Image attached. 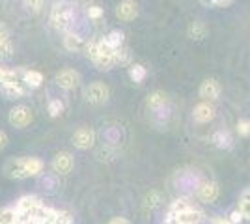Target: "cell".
I'll return each mask as SVG.
<instances>
[{
  "mask_svg": "<svg viewBox=\"0 0 250 224\" xmlns=\"http://www.w3.org/2000/svg\"><path fill=\"white\" fill-rule=\"evenodd\" d=\"M73 21V6L69 2H56L51 10V24L58 32H65Z\"/></svg>",
  "mask_w": 250,
  "mask_h": 224,
  "instance_id": "1",
  "label": "cell"
},
{
  "mask_svg": "<svg viewBox=\"0 0 250 224\" xmlns=\"http://www.w3.org/2000/svg\"><path fill=\"white\" fill-rule=\"evenodd\" d=\"M84 97L90 105H104L110 97V88L101 81H95L84 88Z\"/></svg>",
  "mask_w": 250,
  "mask_h": 224,
  "instance_id": "2",
  "label": "cell"
},
{
  "mask_svg": "<svg viewBox=\"0 0 250 224\" xmlns=\"http://www.w3.org/2000/svg\"><path fill=\"white\" fill-rule=\"evenodd\" d=\"M32 120H34V112H32V108L26 107V105H17V107H13L10 110V114H8V122H10L15 129H24L26 125H30Z\"/></svg>",
  "mask_w": 250,
  "mask_h": 224,
  "instance_id": "3",
  "label": "cell"
},
{
  "mask_svg": "<svg viewBox=\"0 0 250 224\" xmlns=\"http://www.w3.org/2000/svg\"><path fill=\"white\" fill-rule=\"evenodd\" d=\"M71 142H73V146L77 149H86L94 148L95 144V131L90 127H79L77 131L73 133V137H71Z\"/></svg>",
  "mask_w": 250,
  "mask_h": 224,
  "instance_id": "4",
  "label": "cell"
},
{
  "mask_svg": "<svg viewBox=\"0 0 250 224\" xmlns=\"http://www.w3.org/2000/svg\"><path fill=\"white\" fill-rule=\"evenodd\" d=\"M73 164H75V159L69 151H58L51 163L52 170L56 172L58 176H67L69 172L73 170Z\"/></svg>",
  "mask_w": 250,
  "mask_h": 224,
  "instance_id": "5",
  "label": "cell"
},
{
  "mask_svg": "<svg viewBox=\"0 0 250 224\" xmlns=\"http://www.w3.org/2000/svg\"><path fill=\"white\" fill-rule=\"evenodd\" d=\"M54 81H56V84L60 86L62 90H75L77 86L81 84L83 77H81L79 71H75V69H62V71L56 73Z\"/></svg>",
  "mask_w": 250,
  "mask_h": 224,
  "instance_id": "6",
  "label": "cell"
},
{
  "mask_svg": "<svg viewBox=\"0 0 250 224\" xmlns=\"http://www.w3.org/2000/svg\"><path fill=\"white\" fill-rule=\"evenodd\" d=\"M4 174L10 180H26V168H24V157H17V159L6 161L4 164Z\"/></svg>",
  "mask_w": 250,
  "mask_h": 224,
  "instance_id": "7",
  "label": "cell"
},
{
  "mask_svg": "<svg viewBox=\"0 0 250 224\" xmlns=\"http://www.w3.org/2000/svg\"><path fill=\"white\" fill-rule=\"evenodd\" d=\"M116 17L120 21H135L138 17V4L135 0H122L118 6H116Z\"/></svg>",
  "mask_w": 250,
  "mask_h": 224,
  "instance_id": "8",
  "label": "cell"
},
{
  "mask_svg": "<svg viewBox=\"0 0 250 224\" xmlns=\"http://www.w3.org/2000/svg\"><path fill=\"white\" fill-rule=\"evenodd\" d=\"M217 116V108L213 107L209 101H202L198 103L194 110H192V118H194V122H198V123H208L211 122L213 118Z\"/></svg>",
  "mask_w": 250,
  "mask_h": 224,
  "instance_id": "9",
  "label": "cell"
},
{
  "mask_svg": "<svg viewBox=\"0 0 250 224\" xmlns=\"http://www.w3.org/2000/svg\"><path fill=\"white\" fill-rule=\"evenodd\" d=\"M220 194L219 183L215 182H202L198 187V198L204 204H213Z\"/></svg>",
  "mask_w": 250,
  "mask_h": 224,
  "instance_id": "10",
  "label": "cell"
},
{
  "mask_svg": "<svg viewBox=\"0 0 250 224\" xmlns=\"http://www.w3.org/2000/svg\"><path fill=\"white\" fill-rule=\"evenodd\" d=\"M198 94L202 99L206 101H217L220 96V84L217 79H206L202 84H200Z\"/></svg>",
  "mask_w": 250,
  "mask_h": 224,
  "instance_id": "11",
  "label": "cell"
},
{
  "mask_svg": "<svg viewBox=\"0 0 250 224\" xmlns=\"http://www.w3.org/2000/svg\"><path fill=\"white\" fill-rule=\"evenodd\" d=\"M42 198L40 196H36V194H24V196H21L17 202H15V209H17V213L22 215V213H28V211H32V209H36L38 205H42Z\"/></svg>",
  "mask_w": 250,
  "mask_h": 224,
  "instance_id": "12",
  "label": "cell"
},
{
  "mask_svg": "<svg viewBox=\"0 0 250 224\" xmlns=\"http://www.w3.org/2000/svg\"><path fill=\"white\" fill-rule=\"evenodd\" d=\"M176 217L181 224H204V221H206V213L198 207H190V209L176 215Z\"/></svg>",
  "mask_w": 250,
  "mask_h": 224,
  "instance_id": "13",
  "label": "cell"
},
{
  "mask_svg": "<svg viewBox=\"0 0 250 224\" xmlns=\"http://www.w3.org/2000/svg\"><path fill=\"white\" fill-rule=\"evenodd\" d=\"M21 79L22 82L26 84V88H30V90H36V88H40L43 84V75L40 71H36V69H22Z\"/></svg>",
  "mask_w": 250,
  "mask_h": 224,
  "instance_id": "14",
  "label": "cell"
},
{
  "mask_svg": "<svg viewBox=\"0 0 250 224\" xmlns=\"http://www.w3.org/2000/svg\"><path fill=\"white\" fill-rule=\"evenodd\" d=\"M22 69H8V67H2L0 65V88L11 84H19V77H21Z\"/></svg>",
  "mask_w": 250,
  "mask_h": 224,
  "instance_id": "15",
  "label": "cell"
},
{
  "mask_svg": "<svg viewBox=\"0 0 250 224\" xmlns=\"http://www.w3.org/2000/svg\"><path fill=\"white\" fill-rule=\"evenodd\" d=\"M84 45H86V41H84L79 34L65 32V36H63V47H65L69 53H79V51H84Z\"/></svg>",
  "mask_w": 250,
  "mask_h": 224,
  "instance_id": "16",
  "label": "cell"
},
{
  "mask_svg": "<svg viewBox=\"0 0 250 224\" xmlns=\"http://www.w3.org/2000/svg\"><path fill=\"white\" fill-rule=\"evenodd\" d=\"M24 168H26L28 178H38V176H42L45 164L40 157H24Z\"/></svg>",
  "mask_w": 250,
  "mask_h": 224,
  "instance_id": "17",
  "label": "cell"
},
{
  "mask_svg": "<svg viewBox=\"0 0 250 224\" xmlns=\"http://www.w3.org/2000/svg\"><path fill=\"white\" fill-rule=\"evenodd\" d=\"M187 34H188V38H190V40L200 41V40H204V38L208 36V26H206V22L194 21V22H190Z\"/></svg>",
  "mask_w": 250,
  "mask_h": 224,
  "instance_id": "18",
  "label": "cell"
},
{
  "mask_svg": "<svg viewBox=\"0 0 250 224\" xmlns=\"http://www.w3.org/2000/svg\"><path fill=\"white\" fill-rule=\"evenodd\" d=\"M146 103L149 108H161L168 103V96L163 90H155V92H151V94L147 96Z\"/></svg>",
  "mask_w": 250,
  "mask_h": 224,
  "instance_id": "19",
  "label": "cell"
},
{
  "mask_svg": "<svg viewBox=\"0 0 250 224\" xmlns=\"http://www.w3.org/2000/svg\"><path fill=\"white\" fill-rule=\"evenodd\" d=\"M2 94L6 96V99H21V97L26 96V88L19 82V84H11V86H4L0 88Z\"/></svg>",
  "mask_w": 250,
  "mask_h": 224,
  "instance_id": "20",
  "label": "cell"
},
{
  "mask_svg": "<svg viewBox=\"0 0 250 224\" xmlns=\"http://www.w3.org/2000/svg\"><path fill=\"white\" fill-rule=\"evenodd\" d=\"M190 207H194L192 202L188 200V198H176L174 202L170 204V207H168V215H179L183 213V211H187Z\"/></svg>",
  "mask_w": 250,
  "mask_h": 224,
  "instance_id": "21",
  "label": "cell"
},
{
  "mask_svg": "<svg viewBox=\"0 0 250 224\" xmlns=\"http://www.w3.org/2000/svg\"><path fill=\"white\" fill-rule=\"evenodd\" d=\"M243 215V221H250V187H247L241 192L239 196V207H237Z\"/></svg>",
  "mask_w": 250,
  "mask_h": 224,
  "instance_id": "22",
  "label": "cell"
},
{
  "mask_svg": "<svg viewBox=\"0 0 250 224\" xmlns=\"http://www.w3.org/2000/svg\"><path fill=\"white\" fill-rule=\"evenodd\" d=\"M0 224H19V213L15 207H2L0 209Z\"/></svg>",
  "mask_w": 250,
  "mask_h": 224,
  "instance_id": "23",
  "label": "cell"
},
{
  "mask_svg": "<svg viewBox=\"0 0 250 224\" xmlns=\"http://www.w3.org/2000/svg\"><path fill=\"white\" fill-rule=\"evenodd\" d=\"M104 41L108 43L112 49H122L125 43V36H124V32H120V30H112L110 34L104 36Z\"/></svg>",
  "mask_w": 250,
  "mask_h": 224,
  "instance_id": "24",
  "label": "cell"
},
{
  "mask_svg": "<svg viewBox=\"0 0 250 224\" xmlns=\"http://www.w3.org/2000/svg\"><path fill=\"white\" fill-rule=\"evenodd\" d=\"M146 75H147V71L142 64H133L129 67V77H131L133 82H142V81L146 79Z\"/></svg>",
  "mask_w": 250,
  "mask_h": 224,
  "instance_id": "25",
  "label": "cell"
},
{
  "mask_svg": "<svg viewBox=\"0 0 250 224\" xmlns=\"http://www.w3.org/2000/svg\"><path fill=\"white\" fill-rule=\"evenodd\" d=\"M13 53H15V47H13L11 40L0 43V60H10Z\"/></svg>",
  "mask_w": 250,
  "mask_h": 224,
  "instance_id": "26",
  "label": "cell"
},
{
  "mask_svg": "<svg viewBox=\"0 0 250 224\" xmlns=\"http://www.w3.org/2000/svg\"><path fill=\"white\" fill-rule=\"evenodd\" d=\"M47 110H49L51 118H58L63 112V103L60 99H51L49 105H47Z\"/></svg>",
  "mask_w": 250,
  "mask_h": 224,
  "instance_id": "27",
  "label": "cell"
},
{
  "mask_svg": "<svg viewBox=\"0 0 250 224\" xmlns=\"http://www.w3.org/2000/svg\"><path fill=\"white\" fill-rule=\"evenodd\" d=\"M84 54L94 62L95 58H97V54H99V49H97V41L95 40H90V41H86L84 45Z\"/></svg>",
  "mask_w": 250,
  "mask_h": 224,
  "instance_id": "28",
  "label": "cell"
},
{
  "mask_svg": "<svg viewBox=\"0 0 250 224\" xmlns=\"http://www.w3.org/2000/svg\"><path fill=\"white\" fill-rule=\"evenodd\" d=\"M235 129H237L239 137H250V120H239Z\"/></svg>",
  "mask_w": 250,
  "mask_h": 224,
  "instance_id": "29",
  "label": "cell"
},
{
  "mask_svg": "<svg viewBox=\"0 0 250 224\" xmlns=\"http://www.w3.org/2000/svg\"><path fill=\"white\" fill-rule=\"evenodd\" d=\"M54 224H73V217H71L69 211H58Z\"/></svg>",
  "mask_w": 250,
  "mask_h": 224,
  "instance_id": "30",
  "label": "cell"
},
{
  "mask_svg": "<svg viewBox=\"0 0 250 224\" xmlns=\"http://www.w3.org/2000/svg\"><path fill=\"white\" fill-rule=\"evenodd\" d=\"M43 2H45V0H24V6L30 11H34V13H38V11H42Z\"/></svg>",
  "mask_w": 250,
  "mask_h": 224,
  "instance_id": "31",
  "label": "cell"
},
{
  "mask_svg": "<svg viewBox=\"0 0 250 224\" xmlns=\"http://www.w3.org/2000/svg\"><path fill=\"white\" fill-rule=\"evenodd\" d=\"M159 202H161V194H159V192L153 191L146 196V205H149V207H157Z\"/></svg>",
  "mask_w": 250,
  "mask_h": 224,
  "instance_id": "32",
  "label": "cell"
},
{
  "mask_svg": "<svg viewBox=\"0 0 250 224\" xmlns=\"http://www.w3.org/2000/svg\"><path fill=\"white\" fill-rule=\"evenodd\" d=\"M215 142H217V146H220V148H224V146H228V142H229V137H228V133H222V131H219L217 135H215Z\"/></svg>",
  "mask_w": 250,
  "mask_h": 224,
  "instance_id": "33",
  "label": "cell"
},
{
  "mask_svg": "<svg viewBox=\"0 0 250 224\" xmlns=\"http://www.w3.org/2000/svg\"><path fill=\"white\" fill-rule=\"evenodd\" d=\"M88 17H90V19H101V17H103V8H99V6H90V8H88Z\"/></svg>",
  "mask_w": 250,
  "mask_h": 224,
  "instance_id": "34",
  "label": "cell"
},
{
  "mask_svg": "<svg viewBox=\"0 0 250 224\" xmlns=\"http://www.w3.org/2000/svg\"><path fill=\"white\" fill-rule=\"evenodd\" d=\"M228 219L233 224H241V223H243V215H241L239 209H233V211H231V213L228 215Z\"/></svg>",
  "mask_w": 250,
  "mask_h": 224,
  "instance_id": "35",
  "label": "cell"
},
{
  "mask_svg": "<svg viewBox=\"0 0 250 224\" xmlns=\"http://www.w3.org/2000/svg\"><path fill=\"white\" fill-rule=\"evenodd\" d=\"M8 40H10V30H8V26L4 22H0V43L8 41Z\"/></svg>",
  "mask_w": 250,
  "mask_h": 224,
  "instance_id": "36",
  "label": "cell"
},
{
  "mask_svg": "<svg viewBox=\"0 0 250 224\" xmlns=\"http://www.w3.org/2000/svg\"><path fill=\"white\" fill-rule=\"evenodd\" d=\"M8 142H10V137L6 135V131H2L0 129V149H4L8 146Z\"/></svg>",
  "mask_w": 250,
  "mask_h": 224,
  "instance_id": "37",
  "label": "cell"
},
{
  "mask_svg": "<svg viewBox=\"0 0 250 224\" xmlns=\"http://www.w3.org/2000/svg\"><path fill=\"white\" fill-rule=\"evenodd\" d=\"M209 224H233L229 221L228 217H215V219H211Z\"/></svg>",
  "mask_w": 250,
  "mask_h": 224,
  "instance_id": "38",
  "label": "cell"
},
{
  "mask_svg": "<svg viewBox=\"0 0 250 224\" xmlns=\"http://www.w3.org/2000/svg\"><path fill=\"white\" fill-rule=\"evenodd\" d=\"M108 224H131V223H129V219H125V217H114V219H110Z\"/></svg>",
  "mask_w": 250,
  "mask_h": 224,
  "instance_id": "39",
  "label": "cell"
},
{
  "mask_svg": "<svg viewBox=\"0 0 250 224\" xmlns=\"http://www.w3.org/2000/svg\"><path fill=\"white\" fill-rule=\"evenodd\" d=\"M165 224H181V223H179V219H177L176 215H168L167 219H165Z\"/></svg>",
  "mask_w": 250,
  "mask_h": 224,
  "instance_id": "40",
  "label": "cell"
}]
</instances>
